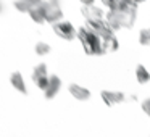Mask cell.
Wrapping results in <instances>:
<instances>
[{"label": "cell", "instance_id": "18", "mask_svg": "<svg viewBox=\"0 0 150 137\" xmlns=\"http://www.w3.org/2000/svg\"><path fill=\"white\" fill-rule=\"evenodd\" d=\"M82 5H94V0H79Z\"/></svg>", "mask_w": 150, "mask_h": 137}, {"label": "cell", "instance_id": "15", "mask_svg": "<svg viewBox=\"0 0 150 137\" xmlns=\"http://www.w3.org/2000/svg\"><path fill=\"white\" fill-rule=\"evenodd\" d=\"M139 42L145 47H150V28H145V29L140 31L139 34Z\"/></svg>", "mask_w": 150, "mask_h": 137}, {"label": "cell", "instance_id": "11", "mask_svg": "<svg viewBox=\"0 0 150 137\" xmlns=\"http://www.w3.org/2000/svg\"><path fill=\"white\" fill-rule=\"evenodd\" d=\"M102 49H103V53H115L118 49H120V42H118L116 37H108V39L102 40Z\"/></svg>", "mask_w": 150, "mask_h": 137}, {"label": "cell", "instance_id": "5", "mask_svg": "<svg viewBox=\"0 0 150 137\" xmlns=\"http://www.w3.org/2000/svg\"><path fill=\"white\" fill-rule=\"evenodd\" d=\"M49 78H50V76H49V71H47V65H45V63H40V65H37L36 68H34L33 81H34V84H36L40 90H44V89L47 87V84H49Z\"/></svg>", "mask_w": 150, "mask_h": 137}, {"label": "cell", "instance_id": "13", "mask_svg": "<svg viewBox=\"0 0 150 137\" xmlns=\"http://www.w3.org/2000/svg\"><path fill=\"white\" fill-rule=\"evenodd\" d=\"M136 78L140 84H147V82H150V73L147 71V68L144 65H137L136 66Z\"/></svg>", "mask_w": 150, "mask_h": 137}, {"label": "cell", "instance_id": "3", "mask_svg": "<svg viewBox=\"0 0 150 137\" xmlns=\"http://www.w3.org/2000/svg\"><path fill=\"white\" fill-rule=\"evenodd\" d=\"M52 28H53V32L63 40H68L69 42V40H74L78 37V31H76V28L69 21H62V20L55 21L52 24Z\"/></svg>", "mask_w": 150, "mask_h": 137}, {"label": "cell", "instance_id": "4", "mask_svg": "<svg viewBox=\"0 0 150 137\" xmlns=\"http://www.w3.org/2000/svg\"><path fill=\"white\" fill-rule=\"evenodd\" d=\"M44 13H45V23H55L63 18L62 2L60 0H47L44 2Z\"/></svg>", "mask_w": 150, "mask_h": 137}, {"label": "cell", "instance_id": "7", "mask_svg": "<svg viewBox=\"0 0 150 137\" xmlns=\"http://www.w3.org/2000/svg\"><path fill=\"white\" fill-rule=\"evenodd\" d=\"M60 89H62V79H60L58 76H55V74L50 76L49 84H47V87L44 89V97H45L47 100H52V98L60 92Z\"/></svg>", "mask_w": 150, "mask_h": 137}, {"label": "cell", "instance_id": "10", "mask_svg": "<svg viewBox=\"0 0 150 137\" xmlns=\"http://www.w3.org/2000/svg\"><path fill=\"white\" fill-rule=\"evenodd\" d=\"M10 82L15 89H16L20 94L26 95L28 94V87H26V82H24V78L21 76V73H13L10 78Z\"/></svg>", "mask_w": 150, "mask_h": 137}, {"label": "cell", "instance_id": "9", "mask_svg": "<svg viewBox=\"0 0 150 137\" xmlns=\"http://www.w3.org/2000/svg\"><path fill=\"white\" fill-rule=\"evenodd\" d=\"M28 15L31 16V20H33L34 23H37V24H44V23H45V13H44V0H42V2H39L37 5H34V7L31 8L29 11H28Z\"/></svg>", "mask_w": 150, "mask_h": 137}, {"label": "cell", "instance_id": "8", "mask_svg": "<svg viewBox=\"0 0 150 137\" xmlns=\"http://www.w3.org/2000/svg\"><path fill=\"white\" fill-rule=\"evenodd\" d=\"M68 90H69V94L73 95V98H76V100H79V102H86V100L91 98V90L82 87V85H79V84H69Z\"/></svg>", "mask_w": 150, "mask_h": 137}, {"label": "cell", "instance_id": "19", "mask_svg": "<svg viewBox=\"0 0 150 137\" xmlns=\"http://www.w3.org/2000/svg\"><path fill=\"white\" fill-rule=\"evenodd\" d=\"M4 11V4H2V0H0V13Z\"/></svg>", "mask_w": 150, "mask_h": 137}, {"label": "cell", "instance_id": "20", "mask_svg": "<svg viewBox=\"0 0 150 137\" xmlns=\"http://www.w3.org/2000/svg\"><path fill=\"white\" fill-rule=\"evenodd\" d=\"M137 2H139V4H140V2H145V0H137Z\"/></svg>", "mask_w": 150, "mask_h": 137}, {"label": "cell", "instance_id": "1", "mask_svg": "<svg viewBox=\"0 0 150 137\" xmlns=\"http://www.w3.org/2000/svg\"><path fill=\"white\" fill-rule=\"evenodd\" d=\"M137 0H120L115 8H110L107 15V21L115 31L131 29L137 18Z\"/></svg>", "mask_w": 150, "mask_h": 137}, {"label": "cell", "instance_id": "14", "mask_svg": "<svg viewBox=\"0 0 150 137\" xmlns=\"http://www.w3.org/2000/svg\"><path fill=\"white\" fill-rule=\"evenodd\" d=\"M34 49H36V53L39 56H45V55H49L50 53V45L47 42H37L36 44V47H34Z\"/></svg>", "mask_w": 150, "mask_h": 137}, {"label": "cell", "instance_id": "12", "mask_svg": "<svg viewBox=\"0 0 150 137\" xmlns=\"http://www.w3.org/2000/svg\"><path fill=\"white\" fill-rule=\"evenodd\" d=\"M42 0H15V8L21 13H28L34 5H37Z\"/></svg>", "mask_w": 150, "mask_h": 137}, {"label": "cell", "instance_id": "16", "mask_svg": "<svg viewBox=\"0 0 150 137\" xmlns=\"http://www.w3.org/2000/svg\"><path fill=\"white\" fill-rule=\"evenodd\" d=\"M140 107H142V111L145 113V116L150 118V98H145V100L142 102V105H140Z\"/></svg>", "mask_w": 150, "mask_h": 137}, {"label": "cell", "instance_id": "17", "mask_svg": "<svg viewBox=\"0 0 150 137\" xmlns=\"http://www.w3.org/2000/svg\"><path fill=\"white\" fill-rule=\"evenodd\" d=\"M102 4L105 5V7L107 8H115L118 5V2H120V0H100Z\"/></svg>", "mask_w": 150, "mask_h": 137}, {"label": "cell", "instance_id": "6", "mask_svg": "<svg viewBox=\"0 0 150 137\" xmlns=\"http://www.w3.org/2000/svg\"><path fill=\"white\" fill-rule=\"evenodd\" d=\"M100 95L107 107H115V105H120L126 100V95L118 90H102Z\"/></svg>", "mask_w": 150, "mask_h": 137}, {"label": "cell", "instance_id": "2", "mask_svg": "<svg viewBox=\"0 0 150 137\" xmlns=\"http://www.w3.org/2000/svg\"><path fill=\"white\" fill-rule=\"evenodd\" d=\"M78 39L81 42L82 49L87 55L91 56H97V55H103V49H102V37L95 32L94 29L86 24V26L78 29Z\"/></svg>", "mask_w": 150, "mask_h": 137}]
</instances>
